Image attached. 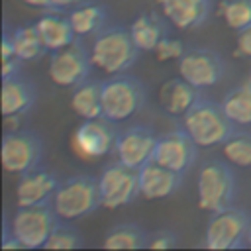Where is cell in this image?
<instances>
[{
    "instance_id": "1",
    "label": "cell",
    "mask_w": 251,
    "mask_h": 251,
    "mask_svg": "<svg viewBox=\"0 0 251 251\" xmlns=\"http://www.w3.org/2000/svg\"><path fill=\"white\" fill-rule=\"evenodd\" d=\"M139 53L141 49L135 45L129 27L122 25H106L92 37L90 45V57L94 67L106 75L127 73L135 65Z\"/></svg>"
},
{
    "instance_id": "2",
    "label": "cell",
    "mask_w": 251,
    "mask_h": 251,
    "mask_svg": "<svg viewBox=\"0 0 251 251\" xmlns=\"http://www.w3.org/2000/svg\"><path fill=\"white\" fill-rule=\"evenodd\" d=\"M178 126L196 141L198 147L222 145L237 127L227 118L222 102L218 104L208 98H200L186 114H182Z\"/></svg>"
},
{
    "instance_id": "3",
    "label": "cell",
    "mask_w": 251,
    "mask_h": 251,
    "mask_svg": "<svg viewBox=\"0 0 251 251\" xmlns=\"http://www.w3.org/2000/svg\"><path fill=\"white\" fill-rule=\"evenodd\" d=\"M237 194V178L229 161H206L196 176V202L200 210L210 214L233 206Z\"/></svg>"
},
{
    "instance_id": "4",
    "label": "cell",
    "mask_w": 251,
    "mask_h": 251,
    "mask_svg": "<svg viewBox=\"0 0 251 251\" xmlns=\"http://www.w3.org/2000/svg\"><path fill=\"white\" fill-rule=\"evenodd\" d=\"M145 102L147 86L139 78L122 73L102 80V116L112 122H127L143 110Z\"/></svg>"
},
{
    "instance_id": "5",
    "label": "cell",
    "mask_w": 251,
    "mask_h": 251,
    "mask_svg": "<svg viewBox=\"0 0 251 251\" xmlns=\"http://www.w3.org/2000/svg\"><path fill=\"white\" fill-rule=\"evenodd\" d=\"M53 210L61 220H78L98 208H102V196L98 186V176L92 175H73L61 180L53 200Z\"/></svg>"
},
{
    "instance_id": "6",
    "label": "cell",
    "mask_w": 251,
    "mask_h": 251,
    "mask_svg": "<svg viewBox=\"0 0 251 251\" xmlns=\"http://www.w3.org/2000/svg\"><path fill=\"white\" fill-rule=\"evenodd\" d=\"M61 222L51 204L39 206H18L10 227L22 249H43L55 226Z\"/></svg>"
},
{
    "instance_id": "7",
    "label": "cell",
    "mask_w": 251,
    "mask_h": 251,
    "mask_svg": "<svg viewBox=\"0 0 251 251\" xmlns=\"http://www.w3.org/2000/svg\"><path fill=\"white\" fill-rule=\"evenodd\" d=\"M251 226V216L237 206L214 212L206 224L204 247L214 251H229L245 247L247 231Z\"/></svg>"
},
{
    "instance_id": "8",
    "label": "cell",
    "mask_w": 251,
    "mask_h": 251,
    "mask_svg": "<svg viewBox=\"0 0 251 251\" xmlns=\"http://www.w3.org/2000/svg\"><path fill=\"white\" fill-rule=\"evenodd\" d=\"M43 139L31 129H6L2 135L0 161L6 173L24 175L41 165Z\"/></svg>"
},
{
    "instance_id": "9",
    "label": "cell",
    "mask_w": 251,
    "mask_h": 251,
    "mask_svg": "<svg viewBox=\"0 0 251 251\" xmlns=\"http://www.w3.org/2000/svg\"><path fill=\"white\" fill-rule=\"evenodd\" d=\"M92 67H94V63L90 57V49H86L84 43L80 41V37H76L71 45L51 51L49 63H47V73L55 84L73 88L90 76Z\"/></svg>"
},
{
    "instance_id": "10",
    "label": "cell",
    "mask_w": 251,
    "mask_h": 251,
    "mask_svg": "<svg viewBox=\"0 0 251 251\" xmlns=\"http://www.w3.org/2000/svg\"><path fill=\"white\" fill-rule=\"evenodd\" d=\"M98 186L102 196V208L118 210L131 204L139 196V173L137 169H131L116 159L100 171Z\"/></svg>"
},
{
    "instance_id": "11",
    "label": "cell",
    "mask_w": 251,
    "mask_h": 251,
    "mask_svg": "<svg viewBox=\"0 0 251 251\" xmlns=\"http://www.w3.org/2000/svg\"><path fill=\"white\" fill-rule=\"evenodd\" d=\"M120 129L116 122L100 116L92 120H82V124L73 133V147L84 159H98L114 153Z\"/></svg>"
},
{
    "instance_id": "12",
    "label": "cell",
    "mask_w": 251,
    "mask_h": 251,
    "mask_svg": "<svg viewBox=\"0 0 251 251\" xmlns=\"http://www.w3.org/2000/svg\"><path fill=\"white\" fill-rule=\"evenodd\" d=\"M178 76L196 88L204 90L218 84L226 73V65L222 55L206 47H188L184 55L178 59Z\"/></svg>"
},
{
    "instance_id": "13",
    "label": "cell",
    "mask_w": 251,
    "mask_h": 251,
    "mask_svg": "<svg viewBox=\"0 0 251 251\" xmlns=\"http://www.w3.org/2000/svg\"><path fill=\"white\" fill-rule=\"evenodd\" d=\"M196 157H198V145L180 126L161 133L153 153V161L180 175L188 173L194 167Z\"/></svg>"
},
{
    "instance_id": "14",
    "label": "cell",
    "mask_w": 251,
    "mask_h": 251,
    "mask_svg": "<svg viewBox=\"0 0 251 251\" xmlns=\"http://www.w3.org/2000/svg\"><path fill=\"white\" fill-rule=\"evenodd\" d=\"M159 135L149 126H129L120 129L116 141V159L131 169H141L153 159Z\"/></svg>"
},
{
    "instance_id": "15",
    "label": "cell",
    "mask_w": 251,
    "mask_h": 251,
    "mask_svg": "<svg viewBox=\"0 0 251 251\" xmlns=\"http://www.w3.org/2000/svg\"><path fill=\"white\" fill-rule=\"evenodd\" d=\"M59 184H61V178L53 171L35 167L31 171L20 175V180L16 186V202H18V206L51 204Z\"/></svg>"
},
{
    "instance_id": "16",
    "label": "cell",
    "mask_w": 251,
    "mask_h": 251,
    "mask_svg": "<svg viewBox=\"0 0 251 251\" xmlns=\"http://www.w3.org/2000/svg\"><path fill=\"white\" fill-rule=\"evenodd\" d=\"M137 173H139V196L145 200H161L175 194L180 188L184 176L176 171L159 165L153 159L145 163L141 169H137Z\"/></svg>"
},
{
    "instance_id": "17",
    "label": "cell",
    "mask_w": 251,
    "mask_h": 251,
    "mask_svg": "<svg viewBox=\"0 0 251 251\" xmlns=\"http://www.w3.org/2000/svg\"><path fill=\"white\" fill-rule=\"evenodd\" d=\"M157 4L167 22L176 29L198 27L212 12V0H157Z\"/></svg>"
},
{
    "instance_id": "18",
    "label": "cell",
    "mask_w": 251,
    "mask_h": 251,
    "mask_svg": "<svg viewBox=\"0 0 251 251\" xmlns=\"http://www.w3.org/2000/svg\"><path fill=\"white\" fill-rule=\"evenodd\" d=\"M2 116H22L33 108L37 100V86L31 80L18 76L4 78L0 88Z\"/></svg>"
},
{
    "instance_id": "19",
    "label": "cell",
    "mask_w": 251,
    "mask_h": 251,
    "mask_svg": "<svg viewBox=\"0 0 251 251\" xmlns=\"http://www.w3.org/2000/svg\"><path fill=\"white\" fill-rule=\"evenodd\" d=\"M200 98H202L200 96V88H196L194 84L186 82L182 76L169 78L161 86V90H159V104H161V108L169 116H176V118L186 114Z\"/></svg>"
},
{
    "instance_id": "20",
    "label": "cell",
    "mask_w": 251,
    "mask_h": 251,
    "mask_svg": "<svg viewBox=\"0 0 251 251\" xmlns=\"http://www.w3.org/2000/svg\"><path fill=\"white\" fill-rule=\"evenodd\" d=\"M41 37H43V43L47 47V51H57V49H63L67 45H71L75 39H76V33L71 25V20L69 16H63L61 12H55V10H47L37 22H35Z\"/></svg>"
},
{
    "instance_id": "21",
    "label": "cell",
    "mask_w": 251,
    "mask_h": 251,
    "mask_svg": "<svg viewBox=\"0 0 251 251\" xmlns=\"http://www.w3.org/2000/svg\"><path fill=\"white\" fill-rule=\"evenodd\" d=\"M67 16L76 37H94L108 24V8L100 2H80Z\"/></svg>"
},
{
    "instance_id": "22",
    "label": "cell",
    "mask_w": 251,
    "mask_h": 251,
    "mask_svg": "<svg viewBox=\"0 0 251 251\" xmlns=\"http://www.w3.org/2000/svg\"><path fill=\"white\" fill-rule=\"evenodd\" d=\"M129 33L141 51H155L159 41L169 35L167 24L157 12H141L129 24Z\"/></svg>"
},
{
    "instance_id": "23",
    "label": "cell",
    "mask_w": 251,
    "mask_h": 251,
    "mask_svg": "<svg viewBox=\"0 0 251 251\" xmlns=\"http://www.w3.org/2000/svg\"><path fill=\"white\" fill-rule=\"evenodd\" d=\"M71 108L82 120H92L102 116V82L86 78L84 82L73 86Z\"/></svg>"
},
{
    "instance_id": "24",
    "label": "cell",
    "mask_w": 251,
    "mask_h": 251,
    "mask_svg": "<svg viewBox=\"0 0 251 251\" xmlns=\"http://www.w3.org/2000/svg\"><path fill=\"white\" fill-rule=\"evenodd\" d=\"M10 33H12V41H14V51L24 63L37 61L47 53V47H45L43 37L35 24H25V25L14 27Z\"/></svg>"
},
{
    "instance_id": "25",
    "label": "cell",
    "mask_w": 251,
    "mask_h": 251,
    "mask_svg": "<svg viewBox=\"0 0 251 251\" xmlns=\"http://www.w3.org/2000/svg\"><path fill=\"white\" fill-rule=\"evenodd\" d=\"M222 108L235 126H251V84H239L226 92Z\"/></svg>"
},
{
    "instance_id": "26",
    "label": "cell",
    "mask_w": 251,
    "mask_h": 251,
    "mask_svg": "<svg viewBox=\"0 0 251 251\" xmlns=\"http://www.w3.org/2000/svg\"><path fill=\"white\" fill-rule=\"evenodd\" d=\"M147 239H149V233L141 226L118 224L106 233L102 245L106 249H141V247H147Z\"/></svg>"
},
{
    "instance_id": "27",
    "label": "cell",
    "mask_w": 251,
    "mask_h": 251,
    "mask_svg": "<svg viewBox=\"0 0 251 251\" xmlns=\"http://www.w3.org/2000/svg\"><path fill=\"white\" fill-rule=\"evenodd\" d=\"M222 153L226 161L233 167L251 169V133L249 131H233L224 143Z\"/></svg>"
},
{
    "instance_id": "28",
    "label": "cell",
    "mask_w": 251,
    "mask_h": 251,
    "mask_svg": "<svg viewBox=\"0 0 251 251\" xmlns=\"http://www.w3.org/2000/svg\"><path fill=\"white\" fill-rule=\"evenodd\" d=\"M220 14L229 29L241 31L251 25V0H224Z\"/></svg>"
},
{
    "instance_id": "29",
    "label": "cell",
    "mask_w": 251,
    "mask_h": 251,
    "mask_svg": "<svg viewBox=\"0 0 251 251\" xmlns=\"http://www.w3.org/2000/svg\"><path fill=\"white\" fill-rule=\"evenodd\" d=\"M82 245V237H80V231L76 227H73L71 224H67V220H61L53 233L49 235L47 243L43 249H76Z\"/></svg>"
},
{
    "instance_id": "30",
    "label": "cell",
    "mask_w": 251,
    "mask_h": 251,
    "mask_svg": "<svg viewBox=\"0 0 251 251\" xmlns=\"http://www.w3.org/2000/svg\"><path fill=\"white\" fill-rule=\"evenodd\" d=\"M188 47L180 41V39H176V37H163L161 41H159V45L155 47V57L159 59V61H178L182 55H184V51H186Z\"/></svg>"
},
{
    "instance_id": "31",
    "label": "cell",
    "mask_w": 251,
    "mask_h": 251,
    "mask_svg": "<svg viewBox=\"0 0 251 251\" xmlns=\"http://www.w3.org/2000/svg\"><path fill=\"white\" fill-rule=\"evenodd\" d=\"M176 245V233L171 229H157L149 233L147 239V249H171Z\"/></svg>"
},
{
    "instance_id": "32",
    "label": "cell",
    "mask_w": 251,
    "mask_h": 251,
    "mask_svg": "<svg viewBox=\"0 0 251 251\" xmlns=\"http://www.w3.org/2000/svg\"><path fill=\"white\" fill-rule=\"evenodd\" d=\"M25 2L27 6H33V8H41V10H55V12H63L67 10L69 6H75L76 0H22Z\"/></svg>"
},
{
    "instance_id": "33",
    "label": "cell",
    "mask_w": 251,
    "mask_h": 251,
    "mask_svg": "<svg viewBox=\"0 0 251 251\" xmlns=\"http://www.w3.org/2000/svg\"><path fill=\"white\" fill-rule=\"evenodd\" d=\"M235 43H237V49H235V55L237 57H247L251 59V25L237 31V37H235Z\"/></svg>"
},
{
    "instance_id": "34",
    "label": "cell",
    "mask_w": 251,
    "mask_h": 251,
    "mask_svg": "<svg viewBox=\"0 0 251 251\" xmlns=\"http://www.w3.org/2000/svg\"><path fill=\"white\" fill-rule=\"evenodd\" d=\"M22 59L20 57H10V59H2V80L4 78H12L20 75L22 69Z\"/></svg>"
},
{
    "instance_id": "35",
    "label": "cell",
    "mask_w": 251,
    "mask_h": 251,
    "mask_svg": "<svg viewBox=\"0 0 251 251\" xmlns=\"http://www.w3.org/2000/svg\"><path fill=\"white\" fill-rule=\"evenodd\" d=\"M245 247L251 249V226H249V231H247V239H245Z\"/></svg>"
},
{
    "instance_id": "36",
    "label": "cell",
    "mask_w": 251,
    "mask_h": 251,
    "mask_svg": "<svg viewBox=\"0 0 251 251\" xmlns=\"http://www.w3.org/2000/svg\"><path fill=\"white\" fill-rule=\"evenodd\" d=\"M247 82H249V84H251V73H249V80H247Z\"/></svg>"
}]
</instances>
